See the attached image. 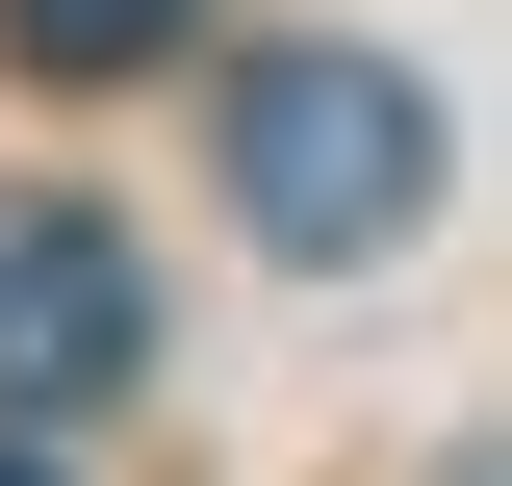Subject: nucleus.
Segmentation results:
<instances>
[{
    "label": "nucleus",
    "mask_w": 512,
    "mask_h": 486,
    "mask_svg": "<svg viewBox=\"0 0 512 486\" xmlns=\"http://www.w3.org/2000/svg\"><path fill=\"white\" fill-rule=\"evenodd\" d=\"M231 205L282 256H384L410 205H436V103H410L384 52H256L231 77Z\"/></svg>",
    "instance_id": "obj_1"
},
{
    "label": "nucleus",
    "mask_w": 512,
    "mask_h": 486,
    "mask_svg": "<svg viewBox=\"0 0 512 486\" xmlns=\"http://www.w3.org/2000/svg\"><path fill=\"white\" fill-rule=\"evenodd\" d=\"M128 359H154V256L103 205H0V435L52 461V410H128Z\"/></svg>",
    "instance_id": "obj_2"
},
{
    "label": "nucleus",
    "mask_w": 512,
    "mask_h": 486,
    "mask_svg": "<svg viewBox=\"0 0 512 486\" xmlns=\"http://www.w3.org/2000/svg\"><path fill=\"white\" fill-rule=\"evenodd\" d=\"M0 26H26L52 77H128V52H180V0H0Z\"/></svg>",
    "instance_id": "obj_3"
},
{
    "label": "nucleus",
    "mask_w": 512,
    "mask_h": 486,
    "mask_svg": "<svg viewBox=\"0 0 512 486\" xmlns=\"http://www.w3.org/2000/svg\"><path fill=\"white\" fill-rule=\"evenodd\" d=\"M0 486H52V461H26V435H0Z\"/></svg>",
    "instance_id": "obj_4"
}]
</instances>
